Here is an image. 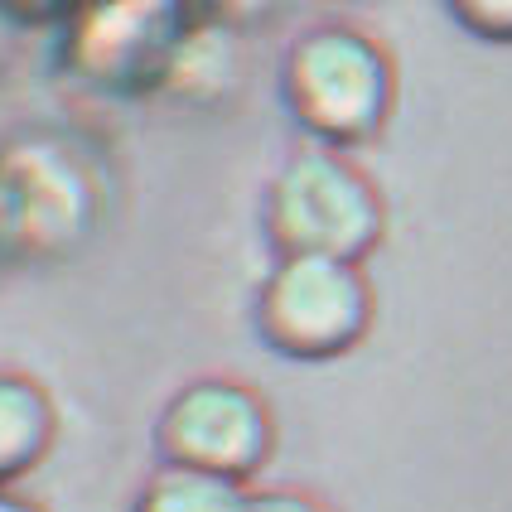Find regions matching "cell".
Here are the masks:
<instances>
[{
    "label": "cell",
    "instance_id": "9",
    "mask_svg": "<svg viewBox=\"0 0 512 512\" xmlns=\"http://www.w3.org/2000/svg\"><path fill=\"white\" fill-rule=\"evenodd\" d=\"M252 508V488L213 479L199 469H174L155 464L145 474V484L131 498V512H247Z\"/></svg>",
    "mask_w": 512,
    "mask_h": 512
},
{
    "label": "cell",
    "instance_id": "3",
    "mask_svg": "<svg viewBox=\"0 0 512 512\" xmlns=\"http://www.w3.org/2000/svg\"><path fill=\"white\" fill-rule=\"evenodd\" d=\"M377 295L358 261L276 256L252 300V324L290 363H334L372 334Z\"/></svg>",
    "mask_w": 512,
    "mask_h": 512
},
{
    "label": "cell",
    "instance_id": "4",
    "mask_svg": "<svg viewBox=\"0 0 512 512\" xmlns=\"http://www.w3.org/2000/svg\"><path fill=\"white\" fill-rule=\"evenodd\" d=\"M194 10L174 0H92L58 15V68L102 97H160Z\"/></svg>",
    "mask_w": 512,
    "mask_h": 512
},
{
    "label": "cell",
    "instance_id": "11",
    "mask_svg": "<svg viewBox=\"0 0 512 512\" xmlns=\"http://www.w3.org/2000/svg\"><path fill=\"white\" fill-rule=\"evenodd\" d=\"M247 512H339L334 503H324L319 493L295 484H271V488H252V508Z\"/></svg>",
    "mask_w": 512,
    "mask_h": 512
},
{
    "label": "cell",
    "instance_id": "10",
    "mask_svg": "<svg viewBox=\"0 0 512 512\" xmlns=\"http://www.w3.org/2000/svg\"><path fill=\"white\" fill-rule=\"evenodd\" d=\"M450 15L484 44H512V0H459L450 5Z\"/></svg>",
    "mask_w": 512,
    "mask_h": 512
},
{
    "label": "cell",
    "instance_id": "6",
    "mask_svg": "<svg viewBox=\"0 0 512 512\" xmlns=\"http://www.w3.org/2000/svg\"><path fill=\"white\" fill-rule=\"evenodd\" d=\"M0 174L20 218V261H49L73 252L97 228L102 189L87 160L58 136L25 131L0 145Z\"/></svg>",
    "mask_w": 512,
    "mask_h": 512
},
{
    "label": "cell",
    "instance_id": "1",
    "mask_svg": "<svg viewBox=\"0 0 512 512\" xmlns=\"http://www.w3.org/2000/svg\"><path fill=\"white\" fill-rule=\"evenodd\" d=\"M281 102L310 145H372L397 112V58L353 20H314L281 58Z\"/></svg>",
    "mask_w": 512,
    "mask_h": 512
},
{
    "label": "cell",
    "instance_id": "12",
    "mask_svg": "<svg viewBox=\"0 0 512 512\" xmlns=\"http://www.w3.org/2000/svg\"><path fill=\"white\" fill-rule=\"evenodd\" d=\"M20 261V218H15V199H10V184L0 174V266Z\"/></svg>",
    "mask_w": 512,
    "mask_h": 512
},
{
    "label": "cell",
    "instance_id": "7",
    "mask_svg": "<svg viewBox=\"0 0 512 512\" xmlns=\"http://www.w3.org/2000/svg\"><path fill=\"white\" fill-rule=\"evenodd\" d=\"M58 445V401L25 368H0V488L25 484Z\"/></svg>",
    "mask_w": 512,
    "mask_h": 512
},
{
    "label": "cell",
    "instance_id": "2",
    "mask_svg": "<svg viewBox=\"0 0 512 512\" xmlns=\"http://www.w3.org/2000/svg\"><path fill=\"white\" fill-rule=\"evenodd\" d=\"M261 228L276 256L368 261L387 237V199L348 150L300 145L261 189Z\"/></svg>",
    "mask_w": 512,
    "mask_h": 512
},
{
    "label": "cell",
    "instance_id": "13",
    "mask_svg": "<svg viewBox=\"0 0 512 512\" xmlns=\"http://www.w3.org/2000/svg\"><path fill=\"white\" fill-rule=\"evenodd\" d=\"M0 512H44L34 498H25L20 488H0Z\"/></svg>",
    "mask_w": 512,
    "mask_h": 512
},
{
    "label": "cell",
    "instance_id": "5",
    "mask_svg": "<svg viewBox=\"0 0 512 512\" xmlns=\"http://www.w3.org/2000/svg\"><path fill=\"white\" fill-rule=\"evenodd\" d=\"M155 455L174 469H199L252 488L276 455V411L232 372L189 377L155 416Z\"/></svg>",
    "mask_w": 512,
    "mask_h": 512
},
{
    "label": "cell",
    "instance_id": "8",
    "mask_svg": "<svg viewBox=\"0 0 512 512\" xmlns=\"http://www.w3.org/2000/svg\"><path fill=\"white\" fill-rule=\"evenodd\" d=\"M242 78V54H237V34H232L218 15H203L194 10L189 34L174 54L170 83L160 97H174L184 107H208V102H223Z\"/></svg>",
    "mask_w": 512,
    "mask_h": 512
}]
</instances>
